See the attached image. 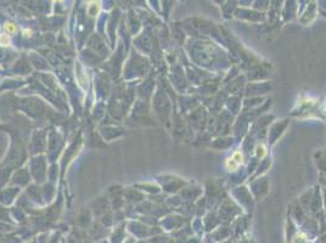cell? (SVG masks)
<instances>
[{"instance_id":"1","label":"cell","mask_w":326,"mask_h":243,"mask_svg":"<svg viewBox=\"0 0 326 243\" xmlns=\"http://www.w3.org/2000/svg\"><path fill=\"white\" fill-rule=\"evenodd\" d=\"M9 41H10V39L6 34L0 35V44H1V45H9Z\"/></svg>"},{"instance_id":"2","label":"cell","mask_w":326,"mask_h":243,"mask_svg":"<svg viewBox=\"0 0 326 243\" xmlns=\"http://www.w3.org/2000/svg\"><path fill=\"white\" fill-rule=\"evenodd\" d=\"M5 29L8 30V33H12V32L15 30V27H14V24L8 23V24H5Z\"/></svg>"}]
</instances>
